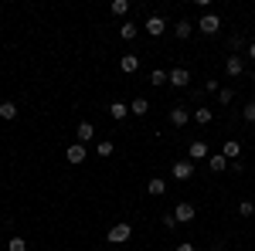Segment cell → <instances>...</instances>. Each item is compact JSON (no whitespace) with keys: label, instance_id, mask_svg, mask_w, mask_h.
Returning a JSON list of instances; mask_svg holds the SVG:
<instances>
[{"label":"cell","instance_id":"29","mask_svg":"<svg viewBox=\"0 0 255 251\" xmlns=\"http://www.w3.org/2000/svg\"><path fill=\"white\" fill-rule=\"evenodd\" d=\"M218 98H221V102H225V105H228V102H232V98H235V92H232V88H221V92H218Z\"/></svg>","mask_w":255,"mask_h":251},{"label":"cell","instance_id":"19","mask_svg":"<svg viewBox=\"0 0 255 251\" xmlns=\"http://www.w3.org/2000/svg\"><path fill=\"white\" fill-rule=\"evenodd\" d=\"M174 34H177V38H180V41H187V38H191V34H194V24H191V20H177Z\"/></svg>","mask_w":255,"mask_h":251},{"label":"cell","instance_id":"32","mask_svg":"<svg viewBox=\"0 0 255 251\" xmlns=\"http://www.w3.org/2000/svg\"><path fill=\"white\" fill-rule=\"evenodd\" d=\"M249 58L255 61V41H252V44H249Z\"/></svg>","mask_w":255,"mask_h":251},{"label":"cell","instance_id":"14","mask_svg":"<svg viewBox=\"0 0 255 251\" xmlns=\"http://www.w3.org/2000/svg\"><path fill=\"white\" fill-rule=\"evenodd\" d=\"M191 119H194L197 126H211V122H215V112H211L208 105H201V109H194V112H191Z\"/></svg>","mask_w":255,"mask_h":251},{"label":"cell","instance_id":"34","mask_svg":"<svg viewBox=\"0 0 255 251\" xmlns=\"http://www.w3.org/2000/svg\"><path fill=\"white\" fill-rule=\"evenodd\" d=\"M0 14H3V7H0Z\"/></svg>","mask_w":255,"mask_h":251},{"label":"cell","instance_id":"22","mask_svg":"<svg viewBox=\"0 0 255 251\" xmlns=\"http://www.w3.org/2000/svg\"><path fill=\"white\" fill-rule=\"evenodd\" d=\"M113 150H116V146H113V139H99V143H96V153L102 156V160H106V156H113Z\"/></svg>","mask_w":255,"mask_h":251},{"label":"cell","instance_id":"12","mask_svg":"<svg viewBox=\"0 0 255 251\" xmlns=\"http://www.w3.org/2000/svg\"><path fill=\"white\" fill-rule=\"evenodd\" d=\"M92 136H96V126H92V122H79V126H75V143L85 146V143H92Z\"/></svg>","mask_w":255,"mask_h":251},{"label":"cell","instance_id":"17","mask_svg":"<svg viewBox=\"0 0 255 251\" xmlns=\"http://www.w3.org/2000/svg\"><path fill=\"white\" fill-rule=\"evenodd\" d=\"M109 116L116 119V122H123V119L129 116V105H126V102H119V98H116V102L109 105Z\"/></svg>","mask_w":255,"mask_h":251},{"label":"cell","instance_id":"30","mask_svg":"<svg viewBox=\"0 0 255 251\" xmlns=\"http://www.w3.org/2000/svg\"><path fill=\"white\" fill-rule=\"evenodd\" d=\"M163 228H177V217H174V211H170V214H163Z\"/></svg>","mask_w":255,"mask_h":251},{"label":"cell","instance_id":"11","mask_svg":"<svg viewBox=\"0 0 255 251\" xmlns=\"http://www.w3.org/2000/svg\"><path fill=\"white\" fill-rule=\"evenodd\" d=\"M163 31H167V20L160 17V14H153V17H146V34H150V38H160Z\"/></svg>","mask_w":255,"mask_h":251},{"label":"cell","instance_id":"5","mask_svg":"<svg viewBox=\"0 0 255 251\" xmlns=\"http://www.w3.org/2000/svg\"><path fill=\"white\" fill-rule=\"evenodd\" d=\"M187 156H191V163H197V160H204V163H208L211 150H208V143H204V139H194V143L187 146Z\"/></svg>","mask_w":255,"mask_h":251},{"label":"cell","instance_id":"10","mask_svg":"<svg viewBox=\"0 0 255 251\" xmlns=\"http://www.w3.org/2000/svg\"><path fill=\"white\" fill-rule=\"evenodd\" d=\"M119 72H123V75L139 72V55H119Z\"/></svg>","mask_w":255,"mask_h":251},{"label":"cell","instance_id":"18","mask_svg":"<svg viewBox=\"0 0 255 251\" xmlns=\"http://www.w3.org/2000/svg\"><path fill=\"white\" fill-rule=\"evenodd\" d=\"M208 167H211L215 173H225V170H228V160H225L221 153H211L208 156Z\"/></svg>","mask_w":255,"mask_h":251},{"label":"cell","instance_id":"24","mask_svg":"<svg viewBox=\"0 0 255 251\" xmlns=\"http://www.w3.org/2000/svg\"><path fill=\"white\" fill-rule=\"evenodd\" d=\"M7 251H27V241H24L20 234H14V238L7 241Z\"/></svg>","mask_w":255,"mask_h":251},{"label":"cell","instance_id":"31","mask_svg":"<svg viewBox=\"0 0 255 251\" xmlns=\"http://www.w3.org/2000/svg\"><path fill=\"white\" fill-rule=\"evenodd\" d=\"M174 251H194V245H191V241H184V245H177Z\"/></svg>","mask_w":255,"mask_h":251},{"label":"cell","instance_id":"16","mask_svg":"<svg viewBox=\"0 0 255 251\" xmlns=\"http://www.w3.org/2000/svg\"><path fill=\"white\" fill-rule=\"evenodd\" d=\"M146 112H150V102H146V98H133V102H129V116L146 119Z\"/></svg>","mask_w":255,"mask_h":251},{"label":"cell","instance_id":"8","mask_svg":"<svg viewBox=\"0 0 255 251\" xmlns=\"http://www.w3.org/2000/svg\"><path fill=\"white\" fill-rule=\"evenodd\" d=\"M187 122H191V112H187L184 105H174V109H170V126H174V129H184Z\"/></svg>","mask_w":255,"mask_h":251},{"label":"cell","instance_id":"1","mask_svg":"<svg viewBox=\"0 0 255 251\" xmlns=\"http://www.w3.org/2000/svg\"><path fill=\"white\" fill-rule=\"evenodd\" d=\"M129 238H133V224H126V221L113 224V228H109V234H106V241H109V245H126Z\"/></svg>","mask_w":255,"mask_h":251},{"label":"cell","instance_id":"33","mask_svg":"<svg viewBox=\"0 0 255 251\" xmlns=\"http://www.w3.org/2000/svg\"><path fill=\"white\" fill-rule=\"evenodd\" d=\"M252 82H255V72H252Z\"/></svg>","mask_w":255,"mask_h":251},{"label":"cell","instance_id":"4","mask_svg":"<svg viewBox=\"0 0 255 251\" xmlns=\"http://www.w3.org/2000/svg\"><path fill=\"white\" fill-rule=\"evenodd\" d=\"M197 31H201V34H208V38L218 34V31H221V17H218V14H204L201 24H197Z\"/></svg>","mask_w":255,"mask_h":251},{"label":"cell","instance_id":"7","mask_svg":"<svg viewBox=\"0 0 255 251\" xmlns=\"http://www.w3.org/2000/svg\"><path fill=\"white\" fill-rule=\"evenodd\" d=\"M221 156H225L228 163H235L238 156H242V143H238V139H225V143H221Z\"/></svg>","mask_w":255,"mask_h":251},{"label":"cell","instance_id":"3","mask_svg":"<svg viewBox=\"0 0 255 251\" xmlns=\"http://www.w3.org/2000/svg\"><path fill=\"white\" fill-rule=\"evenodd\" d=\"M174 217H177V224H191V221L197 217L194 204H191V200H184V204H177V207H174Z\"/></svg>","mask_w":255,"mask_h":251},{"label":"cell","instance_id":"28","mask_svg":"<svg viewBox=\"0 0 255 251\" xmlns=\"http://www.w3.org/2000/svg\"><path fill=\"white\" fill-rule=\"evenodd\" d=\"M242 44H245V41H242V34H235V38L228 41V48H232V55H235V51H242Z\"/></svg>","mask_w":255,"mask_h":251},{"label":"cell","instance_id":"20","mask_svg":"<svg viewBox=\"0 0 255 251\" xmlns=\"http://www.w3.org/2000/svg\"><path fill=\"white\" fill-rule=\"evenodd\" d=\"M136 34H139V27L133 24V20H126V24H119V38H123V41H133Z\"/></svg>","mask_w":255,"mask_h":251},{"label":"cell","instance_id":"23","mask_svg":"<svg viewBox=\"0 0 255 251\" xmlns=\"http://www.w3.org/2000/svg\"><path fill=\"white\" fill-rule=\"evenodd\" d=\"M109 10H113L116 17H126V14H129V0H113V7H109Z\"/></svg>","mask_w":255,"mask_h":251},{"label":"cell","instance_id":"6","mask_svg":"<svg viewBox=\"0 0 255 251\" xmlns=\"http://www.w3.org/2000/svg\"><path fill=\"white\" fill-rule=\"evenodd\" d=\"M191 176H194V163H191V160H174V180L184 183V180H191Z\"/></svg>","mask_w":255,"mask_h":251},{"label":"cell","instance_id":"13","mask_svg":"<svg viewBox=\"0 0 255 251\" xmlns=\"http://www.w3.org/2000/svg\"><path fill=\"white\" fill-rule=\"evenodd\" d=\"M225 72H228V78H238L245 72V61L238 58V55H228V58H225Z\"/></svg>","mask_w":255,"mask_h":251},{"label":"cell","instance_id":"26","mask_svg":"<svg viewBox=\"0 0 255 251\" xmlns=\"http://www.w3.org/2000/svg\"><path fill=\"white\" fill-rule=\"evenodd\" d=\"M238 214H242V217H252V214H255V204H252V200H242V204H238Z\"/></svg>","mask_w":255,"mask_h":251},{"label":"cell","instance_id":"25","mask_svg":"<svg viewBox=\"0 0 255 251\" xmlns=\"http://www.w3.org/2000/svg\"><path fill=\"white\" fill-rule=\"evenodd\" d=\"M150 85H167V72L163 68H153L150 72Z\"/></svg>","mask_w":255,"mask_h":251},{"label":"cell","instance_id":"21","mask_svg":"<svg viewBox=\"0 0 255 251\" xmlns=\"http://www.w3.org/2000/svg\"><path fill=\"white\" fill-rule=\"evenodd\" d=\"M0 119L14 122V119H17V105H14V102H0Z\"/></svg>","mask_w":255,"mask_h":251},{"label":"cell","instance_id":"27","mask_svg":"<svg viewBox=\"0 0 255 251\" xmlns=\"http://www.w3.org/2000/svg\"><path fill=\"white\" fill-rule=\"evenodd\" d=\"M242 119H245V122H255V102H249V105L242 109Z\"/></svg>","mask_w":255,"mask_h":251},{"label":"cell","instance_id":"2","mask_svg":"<svg viewBox=\"0 0 255 251\" xmlns=\"http://www.w3.org/2000/svg\"><path fill=\"white\" fill-rule=\"evenodd\" d=\"M187 82H191V72H187L184 65H174V68L167 72V85H174V88H187Z\"/></svg>","mask_w":255,"mask_h":251},{"label":"cell","instance_id":"15","mask_svg":"<svg viewBox=\"0 0 255 251\" xmlns=\"http://www.w3.org/2000/svg\"><path fill=\"white\" fill-rule=\"evenodd\" d=\"M146 193H150V197H163V193H167V180H163V176H153V180L146 183Z\"/></svg>","mask_w":255,"mask_h":251},{"label":"cell","instance_id":"9","mask_svg":"<svg viewBox=\"0 0 255 251\" xmlns=\"http://www.w3.org/2000/svg\"><path fill=\"white\" fill-rule=\"evenodd\" d=\"M85 156H89V150H85L82 143H72V146H65V160H68V163H85Z\"/></svg>","mask_w":255,"mask_h":251}]
</instances>
